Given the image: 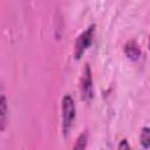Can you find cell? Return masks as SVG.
<instances>
[{
  "label": "cell",
  "mask_w": 150,
  "mask_h": 150,
  "mask_svg": "<svg viewBox=\"0 0 150 150\" xmlns=\"http://www.w3.org/2000/svg\"><path fill=\"white\" fill-rule=\"evenodd\" d=\"M124 54L131 61H137L141 57L142 50L135 40H129L124 46Z\"/></svg>",
  "instance_id": "cell-4"
},
{
  "label": "cell",
  "mask_w": 150,
  "mask_h": 150,
  "mask_svg": "<svg viewBox=\"0 0 150 150\" xmlns=\"http://www.w3.org/2000/svg\"><path fill=\"white\" fill-rule=\"evenodd\" d=\"M61 111H62V132H63V136L66 137L70 131V128L73 125L75 115H76L75 103L70 95H64L62 97Z\"/></svg>",
  "instance_id": "cell-1"
},
{
  "label": "cell",
  "mask_w": 150,
  "mask_h": 150,
  "mask_svg": "<svg viewBox=\"0 0 150 150\" xmlns=\"http://www.w3.org/2000/svg\"><path fill=\"white\" fill-rule=\"evenodd\" d=\"M8 124V104L5 95H0V131H4Z\"/></svg>",
  "instance_id": "cell-5"
},
{
  "label": "cell",
  "mask_w": 150,
  "mask_h": 150,
  "mask_svg": "<svg viewBox=\"0 0 150 150\" xmlns=\"http://www.w3.org/2000/svg\"><path fill=\"white\" fill-rule=\"evenodd\" d=\"M95 25H90L87 29H84L76 39L75 45H74V57L76 60H80L84 52L90 47L93 39H94V33H95Z\"/></svg>",
  "instance_id": "cell-2"
},
{
  "label": "cell",
  "mask_w": 150,
  "mask_h": 150,
  "mask_svg": "<svg viewBox=\"0 0 150 150\" xmlns=\"http://www.w3.org/2000/svg\"><path fill=\"white\" fill-rule=\"evenodd\" d=\"M87 144H88V132L83 131L79 135L73 146V150H87Z\"/></svg>",
  "instance_id": "cell-6"
},
{
  "label": "cell",
  "mask_w": 150,
  "mask_h": 150,
  "mask_svg": "<svg viewBox=\"0 0 150 150\" xmlns=\"http://www.w3.org/2000/svg\"><path fill=\"white\" fill-rule=\"evenodd\" d=\"M139 142L141 145L144 149H148L150 145V129L148 127H143L141 130V135H139Z\"/></svg>",
  "instance_id": "cell-7"
},
{
  "label": "cell",
  "mask_w": 150,
  "mask_h": 150,
  "mask_svg": "<svg viewBox=\"0 0 150 150\" xmlns=\"http://www.w3.org/2000/svg\"><path fill=\"white\" fill-rule=\"evenodd\" d=\"M117 150H132V149H131V146H130V144H129V142L127 139H122L118 143Z\"/></svg>",
  "instance_id": "cell-8"
},
{
  "label": "cell",
  "mask_w": 150,
  "mask_h": 150,
  "mask_svg": "<svg viewBox=\"0 0 150 150\" xmlns=\"http://www.w3.org/2000/svg\"><path fill=\"white\" fill-rule=\"evenodd\" d=\"M80 89H81V96L84 101L90 102L94 96V89H93V76H91V69L89 63H86L82 70V76L80 80Z\"/></svg>",
  "instance_id": "cell-3"
}]
</instances>
